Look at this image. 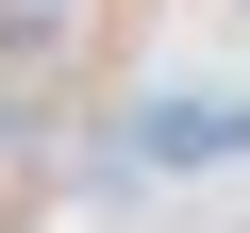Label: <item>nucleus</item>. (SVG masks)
Returning a JSON list of instances; mask_svg holds the SVG:
<instances>
[{"label":"nucleus","mask_w":250,"mask_h":233,"mask_svg":"<svg viewBox=\"0 0 250 233\" xmlns=\"http://www.w3.org/2000/svg\"><path fill=\"white\" fill-rule=\"evenodd\" d=\"M233 17H250V0H233Z\"/></svg>","instance_id":"nucleus-1"},{"label":"nucleus","mask_w":250,"mask_h":233,"mask_svg":"<svg viewBox=\"0 0 250 233\" xmlns=\"http://www.w3.org/2000/svg\"><path fill=\"white\" fill-rule=\"evenodd\" d=\"M233 233H250V216H233Z\"/></svg>","instance_id":"nucleus-2"}]
</instances>
